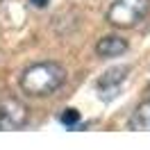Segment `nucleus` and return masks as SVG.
Listing matches in <instances>:
<instances>
[{
    "label": "nucleus",
    "mask_w": 150,
    "mask_h": 150,
    "mask_svg": "<svg viewBox=\"0 0 150 150\" xmlns=\"http://www.w3.org/2000/svg\"><path fill=\"white\" fill-rule=\"evenodd\" d=\"M66 82L64 68L55 62H39V64H30L23 68L18 77L21 89L32 98H43L59 91Z\"/></svg>",
    "instance_id": "f257e3e1"
},
{
    "label": "nucleus",
    "mask_w": 150,
    "mask_h": 150,
    "mask_svg": "<svg viewBox=\"0 0 150 150\" xmlns=\"http://www.w3.org/2000/svg\"><path fill=\"white\" fill-rule=\"evenodd\" d=\"M28 121V107L16 98L0 100V132H9L23 127Z\"/></svg>",
    "instance_id": "20e7f679"
},
{
    "label": "nucleus",
    "mask_w": 150,
    "mask_h": 150,
    "mask_svg": "<svg viewBox=\"0 0 150 150\" xmlns=\"http://www.w3.org/2000/svg\"><path fill=\"white\" fill-rule=\"evenodd\" d=\"M127 75H130V66H112V68H107L98 80H96V93L100 96L103 100H112L116 96L121 93L123 84H125V80H127Z\"/></svg>",
    "instance_id": "7ed1b4c3"
},
{
    "label": "nucleus",
    "mask_w": 150,
    "mask_h": 150,
    "mask_svg": "<svg viewBox=\"0 0 150 150\" xmlns=\"http://www.w3.org/2000/svg\"><path fill=\"white\" fill-rule=\"evenodd\" d=\"M80 121H82V116H80V112L73 109V107L64 109V114L59 116V123L66 125V127H75V125H80Z\"/></svg>",
    "instance_id": "0eeeda50"
},
{
    "label": "nucleus",
    "mask_w": 150,
    "mask_h": 150,
    "mask_svg": "<svg viewBox=\"0 0 150 150\" xmlns=\"http://www.w3.org/2000/svg\"><path fill=\"white\" fill-rule=\"evenodd\" d=\"M130 130L134 132H150V100L141 103L130 116Z\"/></svg>",
    "instance_id": "423d86ee"
},
{
    "label": "nucleus",
    "mask_w": 150,
    "mask_h": 150,
    "mask_svg": "<svg viewBox=\"0 0 150 150\" xmlns=\"http://www.w3.org/2000/svg\"><path fill=\"white\" fill-rule=\"evenodd\" d=\"M48 2H50V0H30V5H32V7H39V9L48 7Z\"/></svg>",
    "instance_id": "6e6552de"
},
{
    "label": "nucleus",
    "mask_w": 150,
    "mask_h": 150,
    "mask_svg": "<svg viewBox=\"0 0 150 150\" xmlns=\"http://www.w3.org/2000/svg\"><path fill=\"white\" fill-rule=\"evenodd\" d=\"M127 41L123 37H116V34H109V37H103L98 43H96V55L103 57V59H114V57H121L127 52Z\"/></svg>",
    "instance_id": "39448f33"
},
{
    "label": "nucleus",
    "mask_w": 150,
    "mask_h": 150,
    "mask_svg": "<svg viewBox=\"0 0 150 150\" xmlns=\"http://www.w3.org/2000/svg\"><path fill=\"white\" fill-rule=\"evenodd\" d=\"M150 9V0H112L107 9V23L112 28H134Z\"/></svg>",
    "instance_id": "f03ea898"
}]
</instances>
